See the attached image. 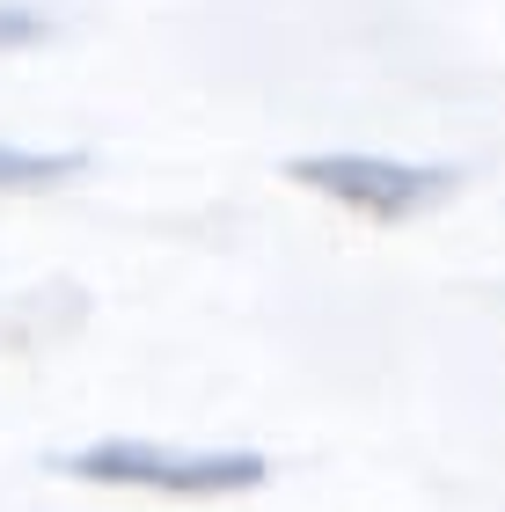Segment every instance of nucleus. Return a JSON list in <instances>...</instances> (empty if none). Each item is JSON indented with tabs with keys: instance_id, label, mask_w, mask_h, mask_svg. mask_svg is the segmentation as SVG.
I'll list each match as a JSON object with an SVG mask.
<instances>
[{
	"instance_id": "f257e3e1",
	"label": "nucleus",
	"mask_w": 505,
	"mask_h": 512,
	"mask_svg": "<svg viewBox=\"0 0 505 512\" xmlns=\"http://www.w3.org/2000/svg\"><path fill=\"white\" fill-rule=\"evenodd\" d=\"M59 476H81V483H110V491H162V498H235V491H257L271 476L264 454H242V447H154V439H96V447H74V454H52Z\"/></svg>"
},
{
	"instance_id": "f03ea898",
	"label": "nucleus",
	"mask_w": 505,
	"mask_h": 512,
	"mask_svg": "<svg viewBox=\"0 0 505 512\" xmlns=\"http://www.w3.org/2000/svg\"><path fill=\"white\" fill-rule=\"evenodd\" d=\"M286 183H308V191L337 198L344 213H366L381 227H403V220H425L469 183V169L454 161H388V154H293L286 161Z\"/></svg>"
},
{
	"instance_id": "7ed1b4c3",
	"label": "nucleus",
	"mask_w": 505,
	"mask_h": 512,
	"mask_svg": "<svg viewBox=\"0 0 505 512\" xmlns=\"http://www.w3.org/2000/svg\"><path fill=\"white\" fill-rule=\"evenodd\" d=\"M88 169V154L66 147H0V191H52V183H74Z\"/></svg>"
},
{
	"instance_id": "20e7f679",
	"label": "nucleus",
	"mask_w": 505,
	"mask_h": 512,
	"mask_svg": "<svg viewBox=\"0 0 505 512\" xmlns=\"http://www.w3.org/2000/svg\"><path fill=\"white\" fill-rule=\"evenodd\" d=\"M59 22L37 8H0V52H30V44H52Z\"/></svg>"
}]
</instances>
